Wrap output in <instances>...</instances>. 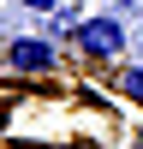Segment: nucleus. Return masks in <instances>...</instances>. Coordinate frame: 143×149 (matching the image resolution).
I'll return each instance as SVG.
<instances>
[{
	"instance_id": "5",
	"label": "nucleus",
	"mask_w": 143,
	"mask_h": 149,
	"mask_svg": "<svg viewBox=\"0 0 143 149\" xmlns=\"http://www.w3.org/2000/svg\"><path fill=\"white\" fill-rule=\"evenodd\" d=\"M24 12H60V0H18Z\"/></svg>"
},
{
	"instance_id": "3",
	"label": "nucleus",
	"mask_w": 143,
	"mask_h": 149,
	"mask_svg": "<svg viewBox=\"0 0 143 149\" xmlns=\"http://www.w3.org/2000/svg\"><path fill=\"white\" fill-rule=\"evenodd\" d=\"M78 24H83V12L72 6V0H66L60 12H48V36H54V42H72V30H78Z\"/></svg>"
},
{
	"instance_id": "1",
	"label": "nucleus",
	"mask_w": 143,
	"mask_h": 149,
	"mask_svg": "<svg viewBox=\"0 0 143 149\" xmlns=\"http://www.w3.org/2000/svg\"><path fill=\"white\" fill-rule=\"evenodd\" d=\"M125 18H113V12H101V18H83L78 30H72V48L78 54H90V60H119L125 54Z\"/></svg>"
},
{
	"instance_id": "2",
	"label": "nucleus",
	"mask_w": 143,
	"mask_h": 149,
	"mask_svg": "<svg viewBox=\"0 0 143 149\" xmlns=\"http://www.w3.org/2000/svg\"><path fill=\"white\" fill-rule=\"evenodd\" d=\"M6 66L18 78H42V72L60 66V48H54V36H12L6 42Z\"/></svg>"
},
{
	"instance_id": "4",
	"label": "nucleus",
	"mask_w": 143,
	"mask_h": 149,
	"mask_svg": "<svg viewBox=\"0 0 143 149\" xmlns=\"http://www.w3.org/2000/svg\"><path fill=\"white\" fill-rule=\"evenodd\" d=\"M113 90L125 95V102L143 107V66H119V72H113Z\"/></svg>"
},
{
	"instance_id": "6",
	"label": "nucleus",
	"mask_w": 143,
	"mask_h": 149,
	"mask_svg": "<svg viewBox=\"0 0 143 149\" xmlns=\"http://www.w3.org/2000/svg\"><path fill=\"white\" fill-rule=\"evenodd\" d=\"M0 54H6V48H0Z\"/></svg>"
}]
</instances>
